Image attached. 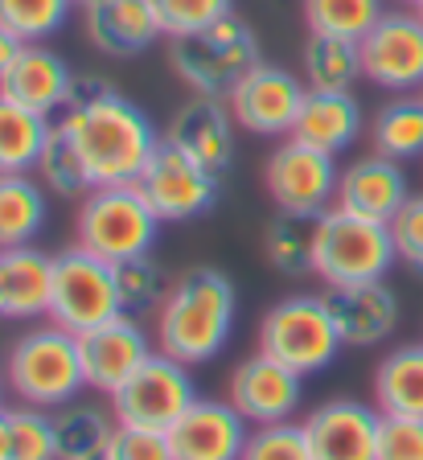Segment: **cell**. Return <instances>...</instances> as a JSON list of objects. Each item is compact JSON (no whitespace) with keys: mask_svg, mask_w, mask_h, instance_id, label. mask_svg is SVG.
Wrapping results in <instances>:
<instances>
[{"mask_svg":"<svg viewBox=\"0 0 423 460\" xmlns=\"http://www.w3.org/2000/svg\"><path fill=\"white\" fill-rule=\"evenodd\" d=\"M58 124L75 140L91 185H136L164 140L156 136L145 107L111 91L95 75H75L70 103Z\"/></svg>","mask_w":423,"mask_h":460,"instance_id":"obj_1","label":"cell"},{"mask_svg":"<svg viewBox=\"0 0 423 460\" xmlns=\"http://www.w3.org/2000/svg\"><path fill=\"white\" fill-rule=\"evenodd\" d=\"M239 296L218 268H189L169 284L156 308V345L161 354L185 366H206L231 341Z\"/></svg>","mask_w":423,"mask_h":460,"instance_id":"obj_2","label":"cell"},{"mask_svg":"<svg viewBox=\"0 0 423 460\" xmlns=\"http://www.w3.org/2000/svg\"><path fill=\"white\" fill-rule=\"evenodd\" d=\"M169 62H173L177 78L189 86L193 95L210 99H231V91L242 83L260 58V38L242 17H222L206 29H193L181 38H169Z\"/></svg>","mask_w":423,"mask_h":460,"instance_id":"obj_3","label":"cell"},{"mask_svg":"<svg viewBox=\"0 0 423 460\" xmlns=\"http://www.w3.org/2000/svg\"><path fill=\"white\" fill-rule=\"evenodd\" d=\"M394 239L391 226L362 214H349L341 206H329L317 218V243H313V276H321L329 288L370 284L386 279L394 268Z\"/></svg>","mask_w":423,"mask_h":460,"instance_id":"obj_4","label":"cell"},{"mask_svg":"<svg viewBox=\"0 0 423 460\" xmlns=\"http://www.w3.org/2000/svg\"><path fill=\"white\" fill-rule=\"evenodd\" d=\"M9 391L21 402H33V407L75 402L87 391L78 333L49 321V325L17 337V345L9 349Z\"/></svg>","mask_w":423,"mask_h":460,"instance_id":"obj_5","label":"cell"},{"mask_svg":"<svg viewBox=\"0 0 423 460\" xmlns=\"http://www.w3.org/2000/svg\"><path fill=\"white\" fill-rule=\"evenodd\" d=\"M161 218L140 193V185H95L75 218V243L107 263L148 255Z\"/></svg>","mask_w":423,"mask_h":460,"instance_id":"obj_6","label":"cell"},{"mask_svg":"<svg viewBox=\"0 0 423 460\" xmlns=\"http://www.w3.org/2000/svg\"><path fill=\"white\" fill-rule=\"evenodd\" d=\"M341 333L325 296H288L271 305L260 321V354L296 370L300 378L321 374L341 354Z\"/></svg>","mask_w":423,"mask_h":460,"instance_id":"obj_7","label":"cell"},{"mask_svg":"<svg viewBox=\"0 0 423 460\" xmlns=\"http://www.w3.org/2000/svg\"><path fill=\"white\" fill-rule=\"evenodd\" d=\"M124 313L116 284V263L91 255L87 247H66L54 255V292H49V321L70 333H87Z\"/></svg>","mask_w":423,"mask_h":460,"instance_id":"obj_8","label":"cell"},{"mask_svg":"<svg viewBox=\"0 0 423 460\" xmlns=\"http://www.w3.org/2000/svg\"><path fill=\"white\" fill-rule=\"evenodd\" d=\"M198 399H202V394L193 386L189 366L156 349V354L111 394V411H116L119 423L169 431Z\"/></svg>","mask_w":423,"mask_h":460,"instance_id":"obj_9","label":"cell"},{"mask_svg":"<svg viewBox=\"0 0 423 460\" xmlns=\"http://www.w3.org/2000/svg\"><path fill=\"white\" fill-rule=\"evenodd\" d=\"M337 181H341L337 156L308 148L292 136L276 144L263 164V185L271 201L284 214H300V218H321L329 206H337Z\"/></svg>","mask_w":423,"mask_h":460,"instance_id":"obj_10","label":"cell"},{"mask_svg":"<svg viewBox=\"0 0 423 460\" xmlns=\"http://www.w3.org/2000/svg\"><path fill=\"white\" fill-rule=\"evenodd\" d=\"M136 185H140V193L148 198V206L161 222H193L218 206L222 172L189 161L181 148L161 140V148L153 153V161Z\"/></svg>","mask_w":423,"mask_h":460,"instance_id":"obj_11","label":"cell"},{"mask_svg":"<svg viewBox=\"0 0 423 460\" xmlns=\"http://www.w3.org/2000/svg\"><path fill=\"white\" fill-rule=\"evenodd\" d=\"M362 49V78H370L383 91L411 95L423 86V21L415 9H391L378 17V25L357 41Z\"/></svg>","mask_w":423,"mask_h":460,"instance_id":"obj_12","label":"cell"},{"mask_svg":"<svg viewBox=\"0 0 423 460\" xmlns=\"http://www.w3.org/2000/svg\"><path fill=\"white\" fill-rule=\"evenodd\" d=\"M304 83L292 70L276 66V62H255L242 75V83L231 91L226 107H231L234 124L251 136H288L292 124L304 103Z\"/></svg>","mask_w":423,"mask_h":460,"instance_id":"obj_13","label":"cell"},{"mask_svg":"<svg viewBox=\"0 0 423 460\" xmlns=\"http://www.w3.org/2000/svg\"><path fill=\"white\" fill-rule=\"evenodd\" d=\"M78 349H83L87 386L99 394H116L119 386L153 358L148 333L132 321V313H119V316H111V321H103V325L78 333Z\"/></svg>","mask_w":423,"mask_h":460,"instance_id":"obj_14","label":"cell"},{"mask_svg":"<svg viewBox=\"0 0 423 460\" xmlns=\"http://www.w3.org/2000/svg\"><path fill=\"white\" fill-rule=\"evenodd\" d=\"M378 428L383 411L357 399H329L304 420L313 460H378Z\"/></svg>","mask_w":423,"mask_h":460,"instance_id":"obj_15","label":"cell"},{"mask_svg":"<svg viewBox=\"0 0 423 460\" xmlns=\"http://www.w3.org/2000/svg\"><path fill=\"white\" fill-rule=\"evenodd\" d=\"M226 399L239 407V415L251 428L263 423H284L296 415L300 399H304V378L288 366H279L268 354H251L247 362L234 366L231 374V394Z\"/></svg>","mask_w":423,"mask_h":460,"instance_id":"obj_16","label":"cell"},{"mask_svg":"<svg viewBox=\"0 0 423 460\" xmlns=\"http://www.w3.org/2000/svg\"><path fill=\"white\" fill-rule=\"evenodd\" d=\"M251 423L231 399H198L169 428L173 460H242Z\"/></svg>","mask_w":423,"mask_h":460,"instance_id":"obj_17","label":"cell"},{"mask_svg":"<svg viewBox=\"0 0 423 460\" xmlns=\"http://www.w3.org/2000/svg\"><path fill=\"white\" fill-rule=\"evenodd\" d=\"M164 144L181 148L189 161L206 164V169L226 172L234 161V115L226 99L193 95L189 103H181L164 128Z\"/></svg>","mask_w":423,"mask_h":460,"instance_id":"obj_18","label":"cell"},{"mask_svg":"<svg viewBox=\"0 0 423 460\" xmlns=\"http://www.w3.org/2000/svg\"><path fill=\"white\" fill-rule=\"evenodd\" d=\"M70 86H75V70L66 66V58L54 54L46 41H25L9 75L0 78V95L49 119L66 111Z\"/></svg>","mask_w":423,"mask_h":460,"instance_id":"obj_19","label":"cell"},{"mask_svg":"<svg viewBox=\"0 0 423 460\" xmlns=\"http://www.w3.org/2000/svg\"><path fill=\"white\" fill-rule=\"evenodd\" d=\"M83 29L107 58H136L164 38L156 0H95L83 9Z\"/></svg>","mask_w":423,"mask_h":460,"instance_id":"obj_20","label":"cell"},{"mask_svg":"<svg viewBox=\"0 0 423 460\" xmlns=\"http://www.w3.org/2000/svg\"><path fill=\"white\" fill-rule=\"evenodd\" d=\"M325 300L341 341L354 345V349H370V345L386 341L399 325V296H394V288L386 279L329 288Z\"/></svg>","mask_w":423,"mask_h":460,"instance_id":"obj_21","label":"cell"},{"mask_svg":"<svg viewBox=\"0 0 423 460\" xmlns=\"http://www.w3.org/2000/svg\"><path fill=\"white\" fill-rule=\"evenodd\" d=\"M407 198H411V185H407L403 164L383 153L354 161L349 169H341V181H337V206L375 222H391Z\"/></svg>","mask_w":423,"mask_h":460,"instance_id":"obj_22","label":"cell"},{"mask_svg":"<svg viewBox=\"0 0 423 460\" xmlns=\"http://www.w3.org/2000/svg\"><path fill=\"white\" fill-rule=\"evenodd\" d=\"M362 124L366 115H362V103L354 99V91H313L308 86L288 136L308 144V148H321L329 156H341L362 136Z\"/></svg>","mask_w":423,"mask_h":460,"instance_id":"obj_23","label":"cell"},{"mask_svg":"<svg viewBox=\"0 0 423 460\" xmlns=\"http://www.w3.org/2000/svg\"><path fill=\"white\" fill-rule=\"evenodd\" d=\"M0 284H4V316H9V321L49 316V292H54V255L38 251L33 243L0 251Z\"/></svg>","mask_w":423,"mask_h":460,"instance_id":"obj_24","label":"cell"},{"mask_svg":"<svg viewBox=\"0 0 423 460\" xmlns=\"http://www.w3.org/2000/svg\"><path fill=\"white\" fill-rule=\"evenodd\" d=\"M375 407L399 420H423V345H399L378 362Z\"/></svg>","mask_w":423,"mask_h":460,"instance_id":"obj_25","label":"cell"},{"mask_svg":"<svg viewBox=\"0 0 423 460\" xmlns=\"http://www.w3.org/2000/svg\"><path fill=\"white\" fill-rule=\"evenodd\" d=\"M46 226V185L30 172H0V251L25 247Z\"/></svg>","mask_w":423,"mask_h":460,"instance_id":"obj_26","label":"cell"},{"mask_svg":"<svg viewBox=\"0 0 423 460\" xmlns=\"http://www.w3.org/2000/svg\"><path fill=\"white\" fill-rule=\"evenodd\" d=\"M119 420L95 402H62L54 407V436H58V460H95L107 452Z\"/></svg>","mask_w":423,"mask_h":460,"instance_id":"obj_27","label":"cell"},{"mask_svg":"<svg viewBox=\"0 0 423 460\" xmlns=\"http://www.w3.org/2000/svg\"><path fill=\"white\" fill-rule=\"evenodd\" d=\"M49 119L0 95V172H33L46 153Z\"/></svg>","mask_w":423,"mask_h":460,"instance_id":"obj_28","label":"cell"},{"mask_svg":"<svg viewBox=\"0 0 423 460\" xmlns=\"http://www.w3.org/2000/svg\"><path fill=\"white\" fill-rule=\"evenodd\" d=\"M370 140L375 153L407 164L423 156V99L419 95H394L391 103L378 107L370 119Z\"/></svg>","mask_w":423,"mask_h":460,"instance_id":"obj_29","label":"cell"},{"mask_svg":"<svg viewBox=\"0 0 423 460\" xmlns=\"http://www.w3.org/2000/svg\"><path fill=\"white\" fill-rule=\"evenodd\" d=\"M304 78L313 91H349L362 78V49H357V41L333 38V33H308Z\"/></svg>","mask_w":423,"mask_h":460,"instance_id":"obj_30","label":"cell"},{"mask_svg":"<svg viewBox=\"0 0 423 460\" xmlns=\"http://www.w3.org/2000/svg\"><path fill=\"white\" fill-rule=\"evenodd\" d=\"M313 243H317V218H300V214L279 210L263 230V255L284 276H308L313 271Z\"/></svg>","mask_w":423,"mask_h":460,"instance_id":"obj_31","label":"cell"},{"mask_svg":"<svg viewBox=\"0 0 423 460\" xmlns=\"http://www.w3.org/2000/svg\"><path fill=\"white\" fill-rule=\"evenodd\" d=\"M308 33H333V38L362 41L383 17V0H300Z\"/></svg>","mask_w":423,"mask_h":460,"instance_id":"obj_32","label":"cell"},{"mask_svg":"<svg viewBox=\"0 0 423 460\" xmlns=\"http://www.w3.org/2000/svg\"><path fill=\"white\" fill-rule=\"evenodd\" d=\"M38 172H41V185L49 193H58V198H87L95 185H91V172L78 156L75 140L62 124L49 128V140H46V153L38 161Z\"/></svg>","mask_w":423,"mask_h":460,"instance_id":"obj_33","label":"cell"},{"mask_svg":"<svg viewBox=\"0 0 423 460\" xmlns=\"http://www.w3.org/2000/svg\"><path fill=\"white\" fill-rule=\"evenodd\" d=\"M116 284H119L124 313H153V308H161V300L169 296V284H173V279L164 276V268L153 255H136V259L116 263Z\"/></svg>","mask_w":423,"mask_h":460,"instance_id":"obj_34","label":"cell"},{"mask_svg":"<svg viewBox=\"0 0 423 460\" xmlns=\"http://www.w3.org/2000/svg\"><path fill=\"white\" fill-rule=\"evenodd\" d=\"M75 0H0V25L21 41H46L70 21Z\"/></svg>","mask_w":423,"mask_h":460,"instance_id":"obj_35","label":"cell"},{"mask_svg":"<svg viewBox=\"0 0 423 460\" xmlns=\"http://www.w3.org/2000/svg\"><path fill=\"white\" fill-rule=\"evenodd\" d=\"M9 460H58V436H54V415L46 407H13L9 411Z\"/></svg>","mask_w":423,"mask_h":460,"instance_id":"obj_36","label":"cell"},{"mask_svg":"<svg viewBox=\"0 0 423 460\" xmlns=\"http://www.w3.org/2000/svg\"><path fill=\"white\" fill-rule=\"evenodd\" d=\"M242 460H313V448H308L304 423H263L247 436V448H242Z\"/></svg>","mask_w":423,"mask_h":460,"instance_id":"obj_37","label":"cell"},{"mask_svg":"<svg viewBox=\"0 0 423 460\" xmlns=\"http://www.w3.org/2000/svg\"><path fill=\"white\" fill-rule=\"evenodd\" d=\"M156 13H161L164 38H181L193 29H206L214 21L231 17L234 0H156Z\"/></svg>","mask_w":423,"mask_h":460,"instance_id":"obj_38","label":"cell"},{"mask_svg":"<svg viewBox=\"0 0 423 460\" xmlns=\"http://www.w3.org/2000/svg\"><path fill=\"white\" fill-rule=\"evenodd\" d=\"M386 226H391V239H394V255L423 276V193H411L403 201V210L394 214Z\"/></svg>","mask_w":423,"mask_h":460,"instance_id":"obj_39","label":"cell"},{"mask_svg":"<svg viewBox=\"0 0 423 460\" xmlns=\"http://www.w3.org/2000/svg\"><path fill=\"white\" fill-rule=\"evenodd\" d=\"M107 456L111 460H173V448H169V431L119 423L111 444H107Z\"/></svg>","mask_w":423,"mask_h":460,"instance_id":"obj_40","label":"cell"},{"mask_svg":"<svg viewBox=\"0 0 423 460\" xmlns=\"http://www.w3.org/2000/svg\"><path fill=\"white\" fill-rule=\"evenodd\" d=\"M378 460H423V420L383 415V428H378Z\"/></svg>","mask_w":423,"mask_h":460,"instance_id":"obj_41","label":"cell"},{"mask_svg":"<svg viewBox=\"0 0 423 460\" xmlns=\"http://www.w3.org/2000/svg\"><path fill=\"white\" fill-rule=\"evenodd\" d=\"M21 46H25V41H21L17 33H13V29H4V25H0V78L9 75V66H13V62H17Z\"/></svg>","mask_w":423,"mask_h":460,"instance_id":"obj_42","label":"cell"},{"mask_svg":"<svg viewBox=\"0 0 423 460\" xmlns=\"http://www.w3.org/2000/svg\"><path fill=\"white\" fill-rule=\"evenodd\" d=\"M9 407L0 411V460H9Z\"/></svg>","mask_w":423,"mask_h":460,"instance_id":"obj_43","label":"cell"},{"mask_svg":"<svg viewBox=\"0 0 423 460\" xmlns=\"http://www.w3.org/2000/svg\"><path fill=\"white\" fill-rule=\"evenodd\" d=\"M0 411H4V378H0Z\"/></svg>","mask_w":423,"mask_h":460,"instance_id":"obj_44","label":"cell"},{"mask_svg":"<svg viewBox=\"0 0 423 460\" xmlns=\"http://www.w3.org/2000/svg\"><path fill=\"white\" fill-rule=\"evenodd\" d=\"M0 316H4V284H0Z\"/></svg>","mask_w":423,"mask_h":460,"instance_id":"obj_45","label":"cell"},{"mask_svg":"<svg viewBox=\"0 0 423 460\" xmlns=\"http://www.w3.org/2000/svg\"><path fill=\"white\" fill-rule=\"evenodd\" d=\"M75 4H78V9H87V4H95V0H75Z\"/></svg>","mask_w":423,"mask_h":460,"instance_id":"obj_46","label":"cell"},{"mask_svg":"<svg viewBox=\"0 0 423 460\" xmlns=\"http://www.w3.org/2000/svg\"><path fill=\"white\" fill-rule=\"evenodd\" d=\"M415 17H419V21H423V0H419V4H415Z\"/></svg>","mask_w":423,"mask_h":460,"instance_id":"obj_47","label":"cell"},{"mask_svg":"<svg viewBox=\"0 0 423 460\" xmlns=\"http://www.w3.org/2000/svg\"><path fill=\"white\" fill-rule=\"evenodd\" d=\"M394 4H411V9H415V4H419V0H394Z\"/></svg>","mask_w":423,"mask_h":460,"instance_id":"obj_48","label":"cell"},{"mask_svg":"<svg viewBox=\"0 0 423 460\" xmlns=\"http://www.w3.org/2000/svg\"><path fill=\"white\" fill-rule=\"evenodd\" d=\"M95 460H111V456H107V452H103V456H95Z\"/></svg>","mask_w":423,"mask_h":460,"instance_id":"obj_49","label":"cell"},{"mask_svg":"<svg viewBox=\"0 0 423 460\" xmlns=\"http://www.w3.org/2000/svg\"><path fill=\"white\" fill-rule=\"evenodd\" d=\"M415 95H419V99H423V86H419V91H415Z\"/></svg>","mask_w":423,"mask_h":460,"instance_id":"obj_50","label":"cell"}]
</instances>
